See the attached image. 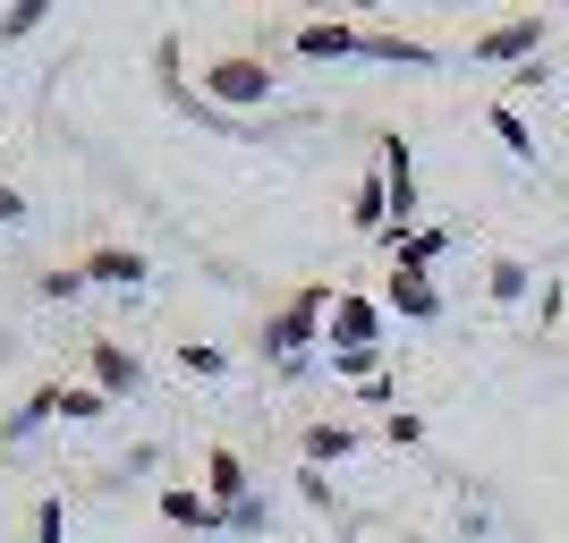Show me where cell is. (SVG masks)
<instances>
[{"instance_id":"cell-17","label":"cell","mask_w":569,"mask_h":543,"mask_svg":"<svg viewBox=\"0 0 569 543\" xmlns=\"http://www.w3.org/2000/svg\"><path fill=\"white\" fill-rule=\"evenodd\" d=\"M34 26H43V0H18V9L0 18V34H34Z\"/></svg>"},{"instance_id":"cell-6","label":"cell","mask_w":569,"mask_h":543,"mask_svg":"<svg viewBox=\"0 0 569 543\" xmlns=\"http://www.w3.org/2000/svg\"><path fill=\"white\" fill-rule=\"evenodd\" d=\"M323 349H382V314L340 289V298H332V340H323Z\"/></svg>"},{"instance_id":"cell-16","label":"cell","mask_w":569,"mask_h":543,"mask_svg":"<svg viewBox=\"0 0 569 543\" xmlns=\"http://www.w3.org/2000/svg\"><path fill=\"white\" fill-rule=\"evenodd\" d=\"M332 365H340L349 382H375V374H382V349H332Z\"/></svg>"},{"instance_id":"cell-14","label":"cell","mask_w":569,"mask_h":543,"mask_svg":"<svg viewBox=\"0 0 569 543\" xmlns=\"http://www.w3.org/2000/svg\"><path fill=\"white\" fill-rule=\"evenodd\" d=\"M357 433L349 425H307V467H323V459H349Z\"/></svg>"},{"instance_id":"cell-2","label":"cell","mask_w":569,"mask_h":543,"mask_svg":"<svg viewBox=\"0 0 569 543\" xmlns=\"http://www.w3.org/2000/svg\"><path fill=\"white\" fill-rule=\"evenodd\" d=\"M196 86L213 102H230V111H256V102H272V60L263 51H213Z\"/></svg>"},{"instance_id":"cell-8","label":"cell","mask_w":569,"mask_h":543,"mask_svg":"<svg viewBox=\"0 0 569 543\" xmlns=\"http://www.w3.org/2000/svg\"><path fill=\"white\" fill-rule=\"evenodd\" d=\"M357 34H366V26H349V18H315V26H298V51H307V60H349Z\"/></svg>"},{"instance_id":"cell-1","label":"cell","mask_w":569,"mask_h":543,"mask_svg":"<svg viewBox=\"0 0 569 543\" xmlns=\"http://www.w3.org/2000/svg\"><path fill=\"white\" fill-rule=\"evenodd\" d=\"M332 298H340V289L307 281V289H298V298H289L281 314H263V356H281V365H298V356L315 349V323L332 314Z\"/></svg>"},{"instance_id":"cell-11","label":"cell","mask_w":569,"mask_h":543,"mask_svg":"<svg viewBox=\"0 0 569 543\" xmlns=\"http://www.w3.org/2000/svg\"><path fill=\"white\" fill-rule=\"evenodd\" d=\"M485 119H493L501 153H519V162H536V128H527V119H519V102H493V111H485Z\"/></svg>"},{"instance_id":"cell-18","label":"cell","mask_w":569,"mask_h":543,"mask_svg":"<svg viewBox=\"0 0 569 543\" xmlns=\"http://www.w3.org/2000/svg\"><path fill=\"white\" fill-rule=\"evenodd\" d=\"M382 442H426V416H408V408H400V416H382Z\"/></svg>"},{"instance_id":"cell-3","label":"cell","mask_w":569,"mask_h":543,"mask_svg":"<svg viewBox=\"0 0 569 543\" xmlns=\"http://www.w3.org/2000/svg\"><path fill=\"white\" fill-rule=\"evenodd\" d=\"M545 34H552V18H536V9H519V18H501V26H485V34H476V60H527V69H536V51H545Z\"/></svg>"},{"instance_id":"cell-19","label":"cell","mask_w":569,"mask_h":543,"mask_svg":"<svg viewBox=\"0 0 569 543\" xmlns=\"http://www.w3.org/2000/svg\"><path fill=\"white\" fill-rule=\"evenodd\" d=\"M179 365H188V374H221V349H196V340H188V349H179Z\"/></svg>"},{"instance_id":"cell-7","label":"cell","mask_w":569,"mask_h":543,"mask_svg":"<svg viewBox=\"0 0 569 543\" xmlns=\"http://www.w3.org/2000/svg\"><path fill=\"white\" fill-rule=\"evenodd\" d=\"M391 314H408V323H433V314H442V289H433V272H391Z\"/></svg>"},{"instance_id":"cell-5","label":"cell","mask_w":569,"mask_h":543,"mask_svg":"<svg viewBox=\"0 0 569 543\" xmlns=\"http://www.w3.org/2000/svg\"><path fill=\"white\" fill-rule=\"evenodd\" d=\"M204 501H213V510H230V519L247 510V459H238L230 442L204 450Z\"/></svg>"},{"instance_id":"cell-12","label":"cell","mask_w":569,"mask_h":543,"mask_svg":"<svg viewBox=\"0 0 569 543\" xmlns=\"http://www.w3.org/2000/svg\"><path fill=\"white\" fill-rule=\"evenodd\" d=\"M162 519L170 526H213V501L188 493V484H170V493H162Z\"/></svg>"},{"instance_id":"cell-13","label":"cell","mask_w":569,"mask_h":543,"mask_svg":"<svg viewBox=\"0 0 569 543\" xmlns=\"http://www.w3.org/2000/svg\"><path fill=\"white\" fill-rule=\"evenodd\" d=\"M485 289H493L501 306H510V298H527L536 281H527V263H519V255H493V263H485Z\"/></svg>"},{"instance_id":"cell-9","label":"cell","mask_w":569,"mask_h":543,"mask_svg":"<svg viewBox=\"0 0 569 543\" xmlns=\"http://www.w3.org/2000/svg\"><path fill=\"white\" fill-rule=\"evenodd\" d=\"M86 281H102V289H137V281H144V255H137V247H94V255H86Z\"/></svg>"},{"instance_id":"cell-10","label":"cell","mask_w":569,"mask_h":543,"mask_svg":"<svg viewBox=\"0 0 569 543\" xmlns=\"http://www.w3.org/2000/svg\"><path fill=\"white\" fill-rule=\"evenodd\" d=\"M357 51H375V60H408V69H426V60H433V43L391 34V26H366V34H357Z\"/></svg>"},{"instance_id":"cell-4","label":"cell","mask_w":569,"mask_h":543,"mask_svg":"<svg viewBox=\"0 0 569 543\" xmlns=\"http://www.w3.org/2000/svg\"><path fill=\"white\" fill-rule=\"evenodd\" d=\"M86 374H94V391H102V400H128V391L144 382V365H137L128 349H119V340H86Z\"/></svg>"},{"instance_id":"cell-15","label":"cell","mask_w":569,"mask_h":543,"mask_svg":"<svg viewBox=\"0 0 569 543\" xmlns=\"http://www.w3.org/2000/svg\"><path fill=\"white\" fill-rule=\"evenodd\" d=\"M34 289H43L51 306H60V298H77V289H94V281H86V263H51V272H43Z\"/></svg>"},{"instance_id":"cell-20","label":"cell","mask_w":569,"mask_h":543,"mask_svg":"<svg viewBox=\"0 0 569 543\" xmlns=\"http://www.w3.org/2000/svg\"><path fill=\"white\" fill-rule=\"evenodd\" d=\"M9 221H26V195L9 188V179H0V230H9Z\"/></svg>"}]
</instances>
